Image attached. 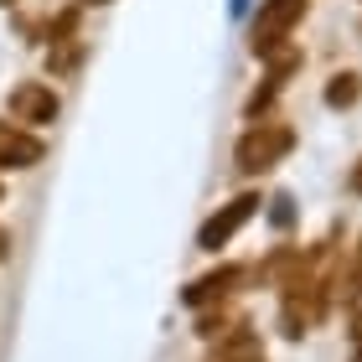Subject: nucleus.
Instances as JSON below:
<instances>
[{
	"instance_id": "obj_1",
	"label": "nucleus",
	"mask_w": 362,
	"mask_h": 362,
	"mask_svg": "<svg viewBox=\"0 0 362 362\" xmlns=\"http://www.w3.org/2000/svg\"><path fill=\"white\" fill-rule=\"evenodd\" d=\"M290 151H295V129L279 124V119H259V124L243 129L238 145H233V171H238V176H264V171H274Z\"/></svg>"
},
{
	"instance_id": "obj_2",
	"label": "nucleus",
	"mask_w": 362,
	"mask_h": 362,
	"mask_svg": "<svg viewBox=\"0 0 362 362\" xmlns=\"http://www.w3.org/2000/svg\"><path fill=\"white\" fill-rule=\"evenodd\" d=\"M6 114L26 129H47V124H57V114H62V93L52 83H42V78H21V83L6 93Z\"/></svg>"
},
{
	"instance_id": "obj_3",
	"label": "nucleus",
	"mask_w": 362,
	"mask_h": 362,
	"mask_svg": "<svg viewBox=\"0 0 362 362\" xmlns=\"http://www.w3.org/2000/svg\"><path fill=\"white\" fill-rule=\"evenodd\" d=\"M310 0H264L254 16V57H269L290 42V31L305 21Z\"/></svg>"
},
{
	"instance_id": "obj_4",
	"label": "nucleus",
	"mask_w": 362,
	"mask_h": 362,
	"mask_svg": "<svg viewBox=\"0 0 362 362\" xmlns=\"http://www.w3.org/2000/svg\"><path fill=\"white\" fill-rule=\"evenodd\" d=\"M254 212H259V197H254V192H243V197H233V202H223L202 228H197V249H202V254H218L223 243H233V238L243 233V223H249Z\"/></svg>"
},
{
	"instance_id": "obj_5",
	"label": "nucleus",
	"mask_w": 362,
	"mask_h": 362,
	"mask_svg": "<svg viewBox=\"0 0 362 362\" xmlns=\"http://www.w3.org/2000/svg\"><path fill=\"white\" fill-rule=\"evenodd\" d=\"M42 156H47L42 129L0 119V171H31V166H42Z\"/></svg>"
},
{
	"instance_id": "obj_6",
	"label": "nucleus",
	"mask_w": 362,
	"mask_h": 362,
	"mask_svg": "<svg viewBox=\"0 0 362 362\" xmlns=\"http://www.w3.org/2000/svg\"><path fill=\"white\" fill-rule=\"evenodd\" d=\"M238 279H243V269H238V264H223V269H212L207 279H197V285L187 290V305H207V300H223V295L233 290Z\"/></svg>"
},
{
	"instance_id": "obj_7",
	"label": "nucleus",
	"mask_w": 362,
	"mask_h": 362,
	"mask_svg": "<svg viewBox=\"0 0 362 362\" xmlns=\"http://www.w3.org/2000/svg\"><path fill=\"white\" fill-rule=\"evenodd\" d=\"M357 93H362V78L357 73H337L332 83H326V104H332V109H352Z\"/></svg>"
},
{
	"instance_id": "obj_8",
	"label": "nucleus",
	"mask_w": 362,
	"mask_h": 362,
	"mask_svg": "<svg viewBox=\"0 0 362 362\" xmlns=\"http://www.w3.org/2000/svg\"><path fill=\"white\" fill-rule=\"evenodd\" d=\"M347 192H357V197H362V156H357V166L347 171Z\"/></svg>"
},
{
	"instance_id": "obj_9",
	"label": "nucleus",
	"mask_w": 362,
	"mask_h": 362,
	"mask_svg": "<svg viewBox=\"0 0 362 362\" xmlns=\"http://www.w3.org/2000/svg\"><path fill=\"white\" fill-rule=\"evenodd\" d=\"M0 259H11V228L0 223Z\"/></svg>"
},
{
	"instance_id": "obj_10",
	"label": "nucleus",
	"mask_w": 362,
	"mask_h": 362,
	"mask_svg": "<svg viewBox=\"0 0 362 362\" xmlns=\"http://www.w3.org/2000/svg\"><path fill=\"white\" fill-rule=\"evenodd\" d=\"M352 362H362V321H357V337H352Z\"/></svg>"
},
{
	"instance_id": "obj_11",
	"label": "nucleus",
	"mask_w": 362,
	"mask_h": 362,
	"mask_svg": "<svg viewBox=\"0 0 362 362\" xmlns=\"http://www.w3.org/2000/svg\"><path fill=\"white\" fill-rule=\"evenodd\" d=\"M83 6H109V0H83Z\"/></svg>"
},
{
	"instance_id": "obj_12",
	"label": "nucleus",
	"mask_w": 362,
	"mask_h": 362,
	"mask_svg": "<svg viewBox=\"0 0 362 362\" xmlns=\"http://www.w3.org/2000/svg\"><path fill=\"white\" fill-rule=\"evenodd\" d=\"M0 197H6V187H0Z\"/></svg>"
}]
</instances>
